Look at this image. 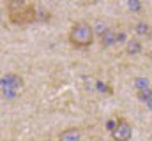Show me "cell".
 <instances>
[{
  "mask_svg": "<svg viewBox=\"0 0 152 141\" xmlns=\"http://www.w3.org/2000/svg\"><path fill=\"white\" fill-rule=\"evenodd\" d=\"M7 11V20L12 25H30L34 21H37V7L30 2H20V0H11L5 5Z\"/></svg>",
  "mask_w": 152,
  "mask_h": 141,
  "instance_id": "obj_1",
  "label": "cell"
},
{
  "mask_svg": "<svg viewBox=\"0 0 152 141\" xmlns=\"http://www.w3.org/2000/svg\"><path fill=\"white\" fill-rule=\"evenodd\" d=\"M96 35H94V28L88 21L85 20H78L69 27L67 32V42L75 48V49H87L94 44Z\"/></svg>",
  "mask_w": 152,
  "mask_h": 141,
  "instance_id": "obj_2",
  "label": "cell"
},
{
  "mask_svg": "<svg viewBox=\"0 0 152 141\" xmlns=\"http://www.w3.org/2000/svg\"><path fill=\"white\" fill-rule=\"evenodd\" d=\"M110 134L113 141H129L133 138V124L126 116H117Z\"/></svg>",
  "mask_w": 152,
  "mask_h": 141,
  "instance_id": "obj_3",
  "label": "cell"
},
{
  "mask_svg": "<svg viewBox=\"0 0 152 141\" xmlns=\"http://www.w3.org/2000/svg\"><path fill=\"white\" fill-rule=\"evenodd\" d=\"M122 39H124V34H122V32H117V28L110 27L104 34L99 37V42H101L103 48H112L117 42H120Z\"/></svg>",
  "mask_w": 152,
  "mask_h": 141,
  "instance_id": "obj_4",
  "label": "cell"
},
{
  "mask_svg": "<svg viewBox=\"0 0 152 141\" xmlns=\"http://www.w3.org/2000/svg\"><path fill=\"white\" fill-rule=\"evenodd\" d=\"M57 141H81V129L71 125V127H66L58 132Z\"/></svg>",
  "mask_w": 152,
  "mask_h": 141,
  "instance_id": "obj_5",
  "label": "cell"
},
{
  "mask_svg": "<svg viewBox=\"0 0 152 141\" xmlns=\"http://www.w3.org/2000/svg\"><path fill=\"white\" fill-rule=\"evenodd\" d=\"M143 51V44H142V41L140 39H127L126 41V53L127 55H131V57H136V55H140Z\"/></svg>",
  "mask_w": 152,
  "mask_h": 141,
  "instance_id": "obj_6",
  "label": "cell"
},
{
  "mask_svg": "<svg viewBox=\"0 0 152 141\" xmlns=\"http://www.w3.org/2000/svg\"><path fill=\"white\" fill-rule=\"evenodd\" d=\"M134 32L138 35H147L151 32V25H149L147 21H138V23L134 25Z\"/></svg>",
  "mask_w": 152,
  "mask_h": 141,
  "instance_id": "obj_7",
  "label": "cell"
}]
</instances>
